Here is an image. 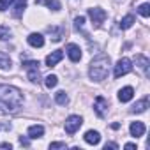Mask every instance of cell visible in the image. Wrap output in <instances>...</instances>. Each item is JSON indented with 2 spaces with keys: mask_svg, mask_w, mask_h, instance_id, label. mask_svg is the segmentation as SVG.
I'll return each instance as SVG.
<instances>
[{
  "mask_svg": "<svg viewBox=\"0 0 150 150\" xmlns=\"http://www.w3.org/2000/svg\"><path fill=\"white\" fill-rule=\"evenodd\" d=\"M0 101H2L11 111L18 110L23 103V96L16 87L11 85H0Z\"/></svg>",
  "mask_w": 150,
  "mask_h": 150,
  "instance_id": "6da1fadb",
  "label": "cell"
},
{
  "mask_svg": "<svg viewBox=\"0 0 150 150\" xmlns=\"http://www.w3.org/2000/svg\"><path fill=\"white\" fill-rule=\"evenodd\" d=\"M108 71H110V58L108 57H97L90 64L88 76L94 81H103L108 76Z\"/></svg>",
  "mask_w": 150,
  "mask_h": 150,
  "instance_id": "7a4b0ae2",
  "label": "cell"
},
{
  "mask_svg": "<svg viewBox=\"0 0 150 150\" xmlns=\"http://www.w3.org/2000/svg\"><path fill=\"white\" fill-rule=\"evenodd\" d=\"M23 67L28 71V80L32 83H39L41 81V71H39V62L30 60V62H23Z\"/></svg>",
  "mask_w": 150,
  "mask_h": 150,
  "instance_id": "3957f363",
  "label": "cell"
},
{
  "mask_svg": "<svg viewBox=\"0 0 150 150\" xmlns=\"http://www.w3.org/2000/svg\"><path fill=\"white\" fill-rule=\"evenodd\" d=\"M132 71V65H131V60L129 58H120L118 62H117V65H115V71H113V74H115V78H122V76H125V74H129Z\"/></svg>",
  "mask_w": 150,
  "mask_h": 150,
  "instance_id": "277c9868",
  "label": "cell"
},
{
  "mask_svg": "<svg viewBox=\"0 0 150 150\" xmlns=\"http://www.w3.org/2000/svg\"><path fill=\"white\" fill-rule=\"evenodd\" d=\"M81 124H83V120H81V117H78V115L67 117V120H65V132H67V134H74V132L81 127Z\"/></svg>",
  "mask_w": 150,
  "mask_h": 150,
  "instance_id": "5b68a950",
  "label": "cell"
},
{
  "mask_svg": "<svg viewBox=\"0 0 150 150\" xmlns=\"http://www.w3.org/2000/svg\"><path fill=\"white\" fill-rule=\"evenodd\" d=\"M88 16H90V20H92V23L96 25V27H99L104 20H106V11L104 9H101V7H92V9H88Z\"/></svg>",
  "mask_w": 150,
  "mask_h": 150,
  "instance_id": "8992f818",
  "label": "cell"
},
{
  "mask_svg": "<svg viewBox=\"0 0 150 150\" xmlns=\"http://www.w3.org/2000/svg\"><path fill=\"white\" fill-rule=\"evenodd\" d=\"M94 110H96V113L101 117V118H104L106 117V113H108V101L104 99V97H97L96 99V104H94Z\"/></svg>",
  "mask_w": 150,
  "mask_h": 150,
  "instance_id": "52a82bcc",
  "label": "cell"
},
{
  "mask_svg": "<svg viewBox=\"0 0 150 150\" xmlns=\"http://www.w3.org/2000/svg\"><path fill=\"white\" fill-rule=\"evenodd\" d=\"M67 55L71 62H80L81 60V50L78 44H67Z\"/></svg>",
  "mask_w": 150,
  "mask_h": 150,
  "instance_id": "ba28073f",
  "label": "cell"
},
{
  "mask_svg": "<svg viewBox=\"0 0 150 150\" xmlns=\"http://www.w3.org/2000/svg\"><path fill=\"white\" fill-rule=\"evenodd\" d=\"M62 58H64V51L62 50H57V51H53V53H50L46 57V65L48 67H55Z\"/></svg>",
  "mask_w": 150,
  "mask_h": 150,
  "instance_id": "9c48e42d",
  "label": "cell"
},
{
  "mask_svg": "<svg viewBox=\"0 0 150 150\" xmlns=\"http://www.w3.org/2000/svg\"><path fill=\"white\" fill-rule=\"evenodd\" d=\"M27 41H28V44H30L32 48H42V46H44V37H42L41 34H30V35L27 37Z\"/></svg>",
  "mask_w": 150,
  "mask_h": 150,
  "instance_id": "30bf717a",
  "label": "cell"
},
{
  "mask_svg": "<svg viewBox=\"0 0 150 150\" xmlns=\"http://www.w3.org/2000/svg\"><path fill=\"white\" fill-rule=\"evenodd\" d=\"M132 96H134V88H132V87H124V88L118 92L120 103H129V101L132 99Z\"/></svg>",
  "mask_w": 150,
  "mask_h": 150,
  "instance_id": "8fae6325",
  "label": "cell"
},
{
  "mask_svg": "<svg viewBox=\"0 0 150 150\" xmlns=\"http://www.w3.org/2000/svg\"><path fill=\"white\" fill-rule=\"evenodd\" d=\"M129 131H131V136L139 138V136L145 134V125H143V122H132L131 127H129Z\"/></svg>",
  "mask_w": 150,
  "mask_h": 150,
  "instance_id": "7c38bea8",
  "label": "cell"
},
{
  "mask_svg": "<svg viewBox=\"0 0 150 150\" xmlns=\"http://www.w3.org/2000/svg\"><path fill=\"white\" fill-rule=\"evenodd\" d=\"M83 138H85V141H87L88 145H97V143L101 141V134H99L97 131H87Z\"/></svg>",
  "mask_w": 150,
  "mask_h": 150,
  "instance_id": "4fadbf2b",
  "label": "cell"
},
{
  "mask_svg": "<svg viewBox=\"0 0 150 150\" xmlns=\"http://www.w3.org/2000/svg\"><path fill=\"white\" fill-rule=\"evenodd\" d=\"M148 58L146 57H143V55H136V65L143 71V74H145V76H146V74H148Z\"/></svg>",
  "mask_w": 150,
  "mask_h": 150,
  "instance_id": "5bb4252c",
  "label": "cell"
},
{
  "mask_svg": "<svg viewBox=\"0 0 150 150\" xmlns=\"http://www.w3.org/2000/svg\"><path fill=\"white\" fill-rule=\"evenodd\" d=\"M44 134V127L42 125H30L28 127V136L32 138V139H37V138H41Z\"/></svg>",
  "mask_w": 150,
  "mask_h": 150,
  "instance_id": "9a60e30c",
  "label": "cell"
},
{
  "mask_svg": "<svg viewBox=\"0 0 150 150\" xmlns=\"http://www.w3.org/2000/svg\"><path fill=\"white\" fill-rule=\"evenodd\" d=\"M146 108H148V97H143L141 101H138V103L132 106L131 111H132V113H143Z\"/></svg>",
  "mask_w": 150,
  "mask_h": 150,
  "instance_id": "2e32d148",
  "label": "cell"
},
{
  "mask_svg": "<svg viewBox=\"0 0 150 150\" xmlns=\"http://www.w3.org/2000/svg\"><path fill=\"white\" fill-rule=\"evenodd\" d=\"M11 65H13L11 57L6 51H0V69H11Z\"/></svg>",
  "mask_w": 150,
  "mask_h": 150,
  "instance_id": "e0dca14e",
  "label": "cell"
},
{
  "mask_svg": "<svg viewBox=\"0 0 150 150\" xmlns=\"http://www.w3.org/2000/svg\"><path fill=\"white\" fill-rule=\"evenodd\" d=\"M132 23H134V16H132V14H127L125 18H122V21H120V28L127 30V28L132 27Z\"/></svg>",
  "mask_w": 150,
  "mask_h": 150,
  "instance_id": "ac0fdd59",
  "label": "cell"
},
{
  "mask_svg": "<svg viewBox=\"0 0 150 150\" xmlns=\"http://www.w3.org/2000/svg\"><path fill=\"white\" fill-rule=\"evenodd\" d=\"M25 7H27V0H16V6H14V16L20 18Z\"/></svg>",
  "mask_w": 150,
  "mask_h": 150,
  "instance_id": "d6986e66",
  "label": "cell"
},
{
  "mask_svg": "<svg viewBox=\"0 0 150 150\" xmlns=\"http://www.w3.org/2000/svg\"><path fill=\"white\" fill-rule=\"evenodd\" d=\"M55 101H57L58 104H62V106H64V104H67V103H69V97H67V94H65L64 90H60V92H57V94H55Z\"/></svg>",
  "mask_w": 150,
  "mask_h": 150,
  "instance_id": "ffe728a7",
  "label": "cell"
},
{
  "mask_svg": "<svg viewBox=\"0 0 150 150\" xmlns=\"http://www.w3.org/2000/svg\"><path fill=\"white\" fill-rule=\"evenodd\" d=\"M57 83H58V78L55 76V74H50V76H46V80H44V85H46L48 88L57 87Z\"/></svg>",
  "mask_w": 150,
  "mask_h": 150,
  "instance_id": "44dd1931",
  "label": "cell"
},
{
  "mask_svg": "<svg viewBox=\"0 0 150 150\" xmlns=\"http://www.w3.org/2000/svg\"><path fill=\"white\" fill-rule=\"evenodd\" d=\"M11 37V28L6 25H0V41H7Z\"/></svg>",
  "mask_w": 150,
  "mask_h": 150,
  "instance_id": "7402d4cb",
  "label": "cell"
},
{
  "mask_svg": "<svg viewBox=\"0 0 150 150\" xmlns=\"http://www.w3.org/2000/svg\"><path fill=\"white\" fill-rule=\"evenodd\" d=\"M39 2H44L50 9H53V11H58L62 6H60V2H58V0H39Z\"/></svg>",
  "mask_w": 150,
  "mask_h": 150,
  "instance_id": "603a6c76",
  "label": "cell"
},
{
  "mask_svg": "<svg viewBox=\"0 0 150 150\" xmlns=\"http://www.w3.org/2000/svg\"><path fill=\"white\" fill-rule=\"evenodd\" d=\"M138 13H139L143 18H148V16H150V4H141V6L138 7Z\"/></svg>",
  "mask_w": 150,
  "mask_h": 150,
  "instance_id": "cb8c5ba5",
  "label": "cell"
},
{
  "mask_svg": "<svg viewBox=\"0 0 150 150\" xmlns=\"http://www.w3.org/2000/svg\"><path fill=\"white\" fill-rule=\"evenodd\" d=\"M83 25H85V18L83 16H78L76 20H74V28H76V30H81Z\"/></svg>",
  "mask_w": 150,
  "mask_h": 150,
  "instance_id": "d4e9b609",
  "label": "cell"
},
{
  "mask_svg": "<svg viewBox=\"0 0 150 150\" xmlns=\"http://www.w3.org/2000/svg\"><path fill=\"white\" fill-rule=\"evenodd\" d=\"M14 0H0V11H7L13 6Z\"/></svg>",
  "mask_w": 150,
  "mask_h": 150,
  "instance_id": "484cf974",
  "label": "cell"
},
{
  "mask_svg": "<svg viewBox=\"0 0 150 150\" xmlns=\"http://www.w3.org/2000/svg\"><path fill=\"white\" fill-rule=\"evenodd\" d=\"M50 148H65V143L57 141V143H51V145H50Z\"/></svg>",
  "mask_w": 150,
  "mask_h": 150,
  "instance_id": "4316f807",
  "label": "cell"
},
{
  "mask_svg": "<svg viewBox=\"0 0 150 150\" xmlns=\"http://www.w3.org/2000/svg\"><path fill=\"white\" fill-rule=\"evenodd\" d=\"M20 143H21V145H25V146H28V145H30V141H28L27 138H23V136L20 138Z\"/></svg>",
  "mask_w": 150,
  "mask_h": 150,
  "instance_id": "83f0119b",
  "label": "cell"
},
{
  "mask_svg": "<svg viewBox=\"0 0 150 150\" xmlns=\"http://www.w3.org/2000/svg\"><path fill=\"white\" fill-rule=\"evenodd\" d=\"M108 148H118V145L117 143H106V150Z\"/></svg>",
  "mask_w": 150,
  "mask_h": 150,
  "instance_id": "f1b7e54d",
  "label": "cell"
},
{
  "mask_svg": "<svg viewBox=\"0 0 150 150\" xmlns=\"http://www.w3.org/2000/svg\"><path fill=\"white\" fill-rule=\"evenodd\" d=\"M0 148H11V143H0Z\"/></svg>",
  "mask_w": 150,
  "mask_h": 150,
  "instance_id": "f546056e",
  "label": "cell"
},
{
  "mask_svg": "<svg viewBox=\"0 0 150 150\" xmlns=\"http://www.w3.org/2000/svg\"><path fill=\"white\" fill-rule=\"evenodd\" d=\"M125 148H136V145H134V143H127Z\"/></svg>",
  "mask_w": 150,
  "mask_h": 150,
  "instance_id": "4dcf8cb0",
  "label": "cell"
}]
</instances>
